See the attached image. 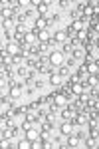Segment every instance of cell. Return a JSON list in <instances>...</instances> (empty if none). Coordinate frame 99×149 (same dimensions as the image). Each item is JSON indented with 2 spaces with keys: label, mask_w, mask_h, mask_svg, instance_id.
I'll return each mask as SVG.
<instances>
[{
  "label": "cell",
  "mask_w": 99,
  "mask_h": 149,
  "mask_svg": "<svg viewBox=\"0 0 99 149\" xmlns=\"http://www.w3.org/2000/svg\"><path fill=\"white\" fill-rule=\"evenodd\" d=\"M34 44H38V34L30 30L28 34H24V46H34Z\"/></svg>",
  "instance_id": "obj_8"
},
{
  "label": "cell",
  "mask_w": 99,
  "mask_h": 149,
  "mask_svg": "<svg viewBox=\"0 0 99 149\" xmlns=\"http://www.w3.org/2000/svg\"><path fill=\"white\" fill-rule=\"evenodd\" d=\"M97 76H99V74H97Z\"/></svg>",
  "instance_id": "obj_28"
},
{
  "label": "cell",
  "mask_w": 99,
  "mask_h": 149,
  "mask_svg": "<svg viewBox=\"0 0 99 149\" xmlns=\"http://www.w3.org/2000/svg\"><path fill=\"white\" fill-rule=\"evenodd\" d=\"M18 147H20V149H30V147H34V141H30L28 137L20 139V141H18Z\"/></svg>",
  "instance_id": "obj_16"
},
{
  "label": "cell",
  "mask_w": 99,
  "mask_h": 149,
  "mask_svg": "<svg viewBox=\"0 0 99 149\" xmlns=\"http://www.w3.org/2000/svg\"><path fill=\"white\" fill-rule=\"evenodd\" d=\"M83 28H85V22H83L81 18H79V20H73V24H71V30H73L75 34H77V32H81Z\"/></svg>",
  "instance_id": "obj_14"
},
{
  "label": "cell",
  "mask_w": 99,
  "mask_h": 149,
  "mask_svg": "<svg viewBox=\"0 0 99 149\" xmlns=\"http://www.w3.org/2000/svg\"><path fill=\"white\" fill-rule=\"evenodd\" d=\"M30 72H32V70H28L26 66H16V76H18L20 80L28 78V76H30Z\"/></svg>",
  "instance_id": "obj_11"
},
{
  "label": "cell",
  "mask_w": 99,
  "mask_h": 149,
  "mask_svg": "<svg viewBox=\"0 0 99 149\" xmlns=\"http://www.w3.org/2000/svg\"><path fill=\"white\" fill-rule=\"evenodd\" d=\"M36 34H38V42L48 44V42L52 40V36H50V32H48V30H40V32H36Z\"/></svg>",
  "instance_id": "obj_12"
},
{
  "label": "cell",
  "mask_w": 99,
  "mask_h": 149,
  "mask_svg": "<svg viewBox=\"0 0 99 149\" xmlns=\"http://www.w3.org/2000/svg\"><path fill=\"white\" fill-rule=\"evenodd\" d=\"M48 81H50V86H62L64 84V78L57 72H52V74H48Z\"/></svg>",
  "instance_id": "obj_9"
},
{
  "label": "cell",
  "mask_w": 99,
  "mask_h": 149,
  "mask_svg": "<svg viewBox=\"0 0 99 149\" xmlns=\"http://www.w3.org/2000/svg\"><path fill=\"white\" fill-rule=\"evenodd\" d=\"M73 131H75V123H73V119H67V121H64V123L60 125V133L66 135V137L73 135Z\"/></svg>",
  "instance_id": "obj_3"
},
{
  "label": "cell",
  "mask_w": 99,
  "mask_h": 149,
  "mask_svg": "<svg viewBox=\"0 0 99 149\" xmlns=\"http://www.w3.org/2000/svg\"><path fill=\"white\" fill-rule=\"evenodd\" d=\"M83 56H85L83 48H73V52H71V58H73V60H81Z\"/></svg>",
  "instance_id": "obj_18"
},
{
  "label": "cell",
  "mask_w": 99,
  "mask_h": 149,
  "mask_svg": "<svg viewBox=\"0 0 99 149\" xmlns=\"http://www.w3.org/2000/svg\"><path fill=\"white\" fill-rule=\"evenodd\" d=\"M62 22V14L60 12H54L52 16H50V24H60Z\"/></svg>",
  "instance_id": "obj_21"
},
{
  "label": "cell",
  "mask_w": 99,
  "mask_h": 149,
  "mask_svg": "<svg viewBox=\"0 0 99 149\" xmlns=\"http://www.w3.org/2000/svg\"><path fill=\"white\" fill-rule=\"evenodd\" d=\"M34 6H36V10H38V16H42V18H48V14H50V4L48 2H32Z\"/></svg>",
  "instance_id": "obj_4"
},
{
  "label": "cell",
  "mask_w": 99,
  "mask_h": 149,
  "mask_svg": "<svg viewBox=\"0 0 99 149\" xmlns=\"http://www.w3.org/2000/svg\"><path fill=\"white\" fill-rule=\"evenodd\" d=\"M2 28L4 30H16V24L12 18H6V20H2Z\"/></svg>",
  "instance_id": "obj_15"
},
{
  "label": "cell",
  "mask_w": 99,
  "mask_h": 149,
  "mask_svg": "<svg viewBox=\"0 0 99 149\" xmlns=\"http://www.w3.org/2000/svg\"><path fill=\"white\" fill-rule=\"evenodd\" d=\"M95 48L99 50V36H97V40H95Z\"/></svg>",
  "instance_id": "obj_26"
},
{
  "label": "cell",
  "mask_w": 99,
  "mask_h": 149,
  "mask_svg": "<svg viewBox=\"0 0 99 149\" xmlns=\"http://www.w3.org/2000/svg\"><path fill=\"white\" fill-rule=\"evenodd\" d=\"M85 68H87L89 74H99V66H97V62H89V64H85Z\"/></svg>",
  "instance_id": "obj_19"
},
{
  "label": "cell",
  "mask_w": 99,
  "mask_h": 149,
  "mask_svg": "<svg viewBox=\"0 0 99 149\" xmlns=\"http://www.w3.org/2000/svg\"><path fill=\"white\" fill-rule=\"evenodd\" d=\"M46 81L42 80V78H36V81H34V90H44Z\"/></svg>",
  "instance_id": "obj_22"
},
{
  "label": "cell",
  "mask_w": 99,
  "mask_h": 149,
  "mask_svg": "<svg viewBox=\"0 0 99 149\" xmlns=\"http://www.w3.org/2000/svg\"><path fill=\"white\" fill-rule=\"evenodd\" d=\"M2 52H6V54H10L14 58V56H20L24 52V46L18 44V42H8V44H2Z\"/></svg>",
  "instance_id": "obj_1"
},
{
  "label": "cell",
  "mask_w": 99,
  "mask_h": 149,
  "mask_svg": "<svg viewBox=\"0 0 99 149\" xmlns=\"http://www.w3.org/2000/svg\"><path fill=\"white\" fill-rule=\"evenodd\" d=\"M57 74H60V76L66 80V78H69V68H67L66 64H64V66H60V68H57Z\"/></svg>",
  "instance_id": "obj_20"
},
{
  "label": "cell",
  "mask_w": 99,
  "mask_h": 149,
  "mask_svg": "<svg viewBox=\"0 0 99 149\" xmlns=\"http://www.w3.org/2000/svg\"><path fill=\"white\" fill-rule=\"evenodd\" d=\"M83 86L85 88H99V76L97 74H89L85 81H83Z\"/></svg>",
  "instance_id": "obj_6"
},
{
  "label": "cell",
  "mask_w": 99,
  "mask_h": 149,
  "mask_svg": "<svg viewBox=\"0 0 99 149\" xmlns=\"http://www.w3.org/2000/svg\"><path fill=\"white\" fill-rule=\"evenodd\" d=\"M52 40H54L55 44H66V42H67V34H66V30H57V32L54 34V38H52Z\"/></svg>",
  "instance_id": "obj_10"
},
{
  "label": "cell",
  "mask_w": 99,
  "mask_h": 149,
  "mask_svg": "<svg viewBox=\"0 0 99 149\" xmlns=\"http://www.w3.org/2000/svg\"><path fill=\"white\" fill-rule=\"evenodd\" d=\"M79 145H83V141L79 137H75V135H69L67 137V147H79Z\"/></svg>",
  "instance_id": "obj_13"
},
{
  "label": "cell",
  "mask_w": 99,
  "mask_h": 149,
  "mask_svg": "<svg viewBox=\"0 0 99 149\" xmlns=\"http://www.w3.org/2000/svg\"><path fill=\"white\" fill-rule=\"evenodd\" d=\"M52 103H54V105H57V107L67 105V95H66V92H64V93H55L54 97H52Z\"/></svg>",
  "instance_id": "obj_7"
},
{
  "label": "cell",
  "mask_w": 99,
  "mask_h": 149,
  "mask_svg": "<svg viewBox=\"0 0 99 149\" xmlns=\"http://www.w3.org/2000/svg\"><path fill=\"white\" fill-rule=\"evenodd\" d=\"M95 22L99 24V10H95Z\"/></svg>",
  "instance_id": "obj_25"
},
{
  "label": "cell",
  "mask_w": 99,
  "mask_h": 149,
  "mask_svg": "<svg viewBox=\"0 0 99 149\" xmlns=\"http://www.w3.org/2000/svg\"><path fill=\"white\" fill-rule=\"evenodd\" d=\"M48 58H50V66H54V68H60V66L66 64V56H64V52H60V50L50 52Z\"/></svg>",
  "instance_id": "obj_2"
},
{
  "label": "cell",
  "mask_w": 99,
  "mask_h": 149,
  "mask_svg": "<svg viewBox=\"0 0 99 149\" xmlns=\"http://www.w3.org/2000/svg\"><path fill=\"white\" fill-rule=\"evenodd\" d=\"M83 88H85L83 84H71V88H69V90L75 93V95H81V93H83Z\"/></svg>",
  "instance_id": "obj_17"
},
{
  "label": "cell",
  "mask_w": 99,
  "mask_h": 149,
  "mask_svg": "<svg viewBox=\"0 0 99 149\" xmlns=\"http://www.w3.org/2000/svg\"><path fill=\"white\" fill-rule=\"evenodd\" d=\"M48 26H50V20L48 18H42V16H38L36 18V22H34V32H40V30H48Z\"/></svg>",
  "instance_id": "obj_5"
},
{
  "label": "cell",
  "mask_w": 99,
  "mask_h": 149,
  "mask_svg": "<svg viewBox=\"0 0 99 149\" xmlns=\"http://www.w3.org/2000/svg\"><path fill=\"white\" fill-rule=\"evenodd\" d=\"M73 64H75L73 58H66V66H67V68H73Z\"/></svg>",
  "instance_id": "obj_23"
},
{
  "label": "cell",
  "mask_w": 99,
  "mask_h": 149,
  "mask_svg": "<svg viewBox=\"0 0 99 149\" xmlns=\"http://www.w3.org/2000/svg\"><path fill=\"white\" fill-rule=\"evenodd\" d=\"M67 6H69V4H67L66 0H60V8H67Z\"/></svg>",
  "instance_id": "obj_24"
},
{
  "label": "cell",
  "mask_w": 99,
  "mask_h": 149,
  "mask_svg": "<svg viewBox=\"0 0 99 149\" xmlns=\"http://www.w3.org/2000/svg\"><path fill=\"white\" fill-rule=\"evenodd\" d=\"M95 137H97V139H99V125H97V133H95Z\"/></svg>",
  "instance_id": "obj_27"
}]
</instances>
